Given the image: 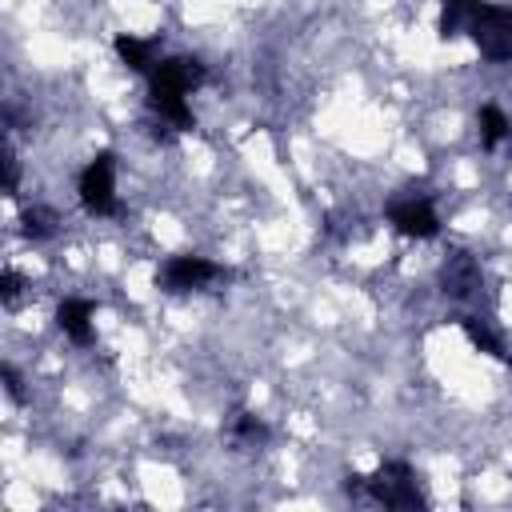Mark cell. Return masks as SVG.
<instances>
[{
  "mask_svg": "<svg viewBox=\"0 0 512 512\" xmlns=\"http://www.w3.org/2000/svg\"><path fill=\"white\" fill-rule=\"evenodd\" d=\"M156 52H160V40H140V36H116V56L132 68V72H144L152 76L156 72Z\"/></svg>",
  "mask_w": 512,
  "mask_h": 512,
  "instance_id": "obj_9",
  "label": "cell"
},
{
  "mask_svg": "<svg viewBox=\"0 0 512 512\" xmlns=\"http://www.w3.org/2000/svg\"><path fill=\"white\" fill-rule=\"evenodd\" d=\"M20 220H24V224H20L24 236H32V240H44V236L56 232V212H52V208H40V204H36V208H28Z\"/></svg>",
  "mask_w": 512,
  "mask_h": 512,
  "instance_id": "obj_13",
  "label": "cell"
},
{
  "mask_svg": "<svg viewBox=\"0 0 512 512\" xmlns=\"http://www.w3.org/2000/svg\"><path fill=\"white\" fill-rule=\"evenodd\" d=\"M344 492L348 496H360V500H376L384 508H424V492L416 484V472L404 464V460H384L372 476H348L344 480Z\"/></svg>",
  "mask_w": 512,
  "mask_h": 512,
  "instance_id": "obj_1",
  "label": "cell"
},
{
  "mask_svg": "<svg viewBox=\"0 0 512 512\" xmlns=\"http://www.w3.org/2000/svg\"><path fill=\"white\" fill-rule=\"evenodd\" d=\"M468 36L488 60H512V4H484L468 24Z\"/></svg>",
  "mask_w": 512,
  "mask_h": 512,
  "instance_id": "obj_3",
  "label": "cell"
},
{
  "mask_svg": "<svg viewBox=\"0 0 512 512\" xmlns=\"http://www.w3.org/2000/svg\"><path fill=\"white\" fill-rule=\"evenodd\" d=\"M232 436H236L240 444H264V440H268V428H264V420H256L252 412H240V416L232 420Z\"/></svg>",
  "mask_w": 512,
  "mask_h": 512,
  "instance_id": "obj_14",
  "label": "cell"
},
{
  "mask_svg": "<svg viewBox=\"0 0 512 512\" xmlns=\"http://www.w3.org/2000/svg\"><path fill=\"white\" fill-rule=\"evenodd\" d=\"M388 220L400 236H412V240H432L440 232V216L428 200H400L388 208Z\"/></svg>",
  "mask_w": 512,
  "mask_h": 512,
  "instance_id": "obj_6",
  "label": "cell"
},
{
  "mask_svg": "<svg viewBox=\"0 0 512 512\" xmlns=\"http://www.w3.org/2000/svg\"><path fill=\"white\" fill-rule=\"evenodd\" d=\"M0 296H4L8 304L20 296V276H16V272H4V276H0Z\"/></svg>",
  "mask_w": 512,
  "mask_h": 512,
  "instance_id": "obj_15",
  "label": "cell"
},
{
  "mask_svg": "<svg viewBox=\"0 0 512 512\" xmlns=\"http://www.w3.org/2000/svg\"><path fill=\"white\" fill-rule=\"evenodd\" d=\"M480 8H484V0H444L440 20H436L440 40H452V36L468 32V24L476 20V12H480Z\"/></svg>",
  "mask_w": 512,
  "mask_h": 512,
  "instance_id": "obj_10",
  "label": "cell"
},
{
  "mask_svg": "<svg viewBox=\"0 0 512 512\" xmlns=\"http://www.w3.org/2000/svg\"><path fill=\"white\" fill-rule=\"evenodd\" d=\"M480 264H476V256H468V252H452L448 260H444V272H440V284H444V296H452V300H468V296H476L480 292Z\"/></svg>",
  "mask_w": 512,
  "mask_h": 512,
  "instance_id": "obj_7",
  "label": "cell"
},
{
  "mask_svg": "<svg viewBox=\"0 0 512 512\" xmlns=\"http://www.w3.org/2000/svg\"><path fill=\"white\" fill-rule=\"evenodd\" d=\"M508 136H512L508 116H504L496 104H484V108H480V144H484V148H496V144L508 140Z\"/></svg>",
  "mask_w": 512,
  "mask_h": 512,
  "instance_id": "obj_12",
  "label": "cell"
},
{
  "mask_svg": "<svg viewBox=\"0 0 512 512\" xmlns=\"http://www.w3.org/2000/svg\"><path fill=\"white\" fill-rule=\"evenodd\" d=\"M204 84V64L192 56H168L152 72V92L148 96H188L192 88Z\"/></svg>",
  "mask_w": 512,
  "mask_h": 512,
  "instance_id": "obj_5",
  "label": "cell"
},
{
  "mask_svg": "<svg viewBox=\"0 0 512 512\" xmlns=\"http://www.w3.org/2000/svg\"><path fill=\"white\" fill-rule=\"evenodd\" d=\"M92 316H96V304H92V300H80V296H68V300L56 308V324H60L64 336H72L76 344H92Z\"/></svg>",
  "mask_w": 512,
  "mask_h": 512,
  "instance_id": "obj_8",
  "label": "cell"
},
{
  "mask_svg": "<svg viewBox=\"0 0 512 512\" xmlns=\"http://www.w3.org/2000/svg\"><path fill=\"white\" fill-rule=\"evenodd\" d=\"M232 272L204 260V256H172L164 268H160V284L168 292H192V288H208L216 280H228Z\"/></svg>",
  "mask_w": 512,
  "mask_h": 512,
  "instance_id": "obj_4",
  "label": "cell"
},
{
  "mask_svg": "<svg viewBox=\"0 0 512 512\" xmlns=\"http://www.w3.org/2000/svg\"><path fill=\"white\" fill-rule=\"evenodd\" d=\"M508 140H512V136H508Z\"/></svg>",
  "mask_w": 512,
  "mask_h": 512,
  "instance_id": "obj_16",
  "label": "cell"
},
{
  "mask_svg": "<svg viewBox=\"0 0 512 512\" xmlns=\"http://www.w3.org/2000/svg\"><path fill=\"white\" fill-rule=\"evenodd\" d=\"M460 328H464V336L472 340V348H480V352L492 356V360H508V348H504L500 332H496L488 320H480V316H460Z\"/></svg>",
  "mask_w": 512,
  "mask_h": 512,
  "instance_id": "obj_11",
  "label": "cell"
},
{
  "mask_svg": "<svg viewBox=\"0 0 512 512\" xmlns=\"http://www.w3.org/2000/svg\"><path fill=\"white\" fill-rule=\"evenodd\" d=\"M80 204L88 216H116L120 200H116V156L112 152H96L84 172H80Z\"/></svg>",
  "mask_w": 512,
  "mask_h": 512,
  "instance_id": "obj_2",
  "label": "cell"
}]
</instances>
